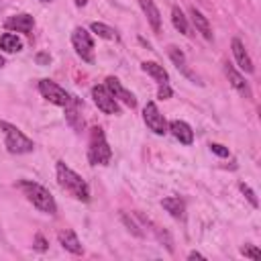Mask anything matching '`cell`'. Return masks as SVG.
<instances>
[{
  "label": "cell",
  "mask_w": 261,
  "mask_h": 261,
  "mask_svg": "<svg viewBox=\"0 0 261 261\" xmlns=\"http://www.w3.org/2000/svg\"><path fill=\"white\" fill-rule=\"evenodd\" d=\"M0 130L4 133V145L10 153L20 155V153H31L33 151V147H35L33 141L29 137H24L22 130H18L14 124H10L6 120H0Z\"/></svg>",
  "instance_id": "obj_4"
},
{
  "label": "cell",
  "mask_w": 261,
  "mask_h": 261,
  "mask_svg": "<svg viewBox=\"0 0 261 261\" xmlns=\"http://www.w3.org/2000/svg\"><path fill=\"white\" fill-rule=\"evenodd\" d=\"M224 71H226V77H228V82H230V86L241 94V96H245V98H251V88H249V84L245 82V77L230 65V63H226L224 65Z\"/></svg>",
  "instance_id": "obj_10"
},
{
  "label": "cell",
  "mask_w": 261,
  "mask_h": 261,
  "mask_svg": "<svg viewBox=\"0 0 261 261\" xmlns=\"http://www.w3.org/2000/svg\"><path fill=\"white\" fill-rule=\"evenodd\" d=\"M161 206H163L171 216H175V218H181V216H184V210H186L184 200H181V198H177V196L163 198V200H161Z\"/></svg>",
  "instance_id": "obj_19"
},
{
  "label": "cell",
  "mask_w": 261,
  "mask_h": 261,
  "mask_svg": "<svg viewBox=\"0 0 261 261\" xmlns=\"http://www.w3.org/2000/svg\"><path fill=\"white\" fill-rule=\"evenodd\" d=\"M167 53H169L171 61L175 63V67H177V69H179V71H181V73H184L186 77H190V80H194V82L198 80V77H196V75L192 73V69L188 67V63H186V55H184V53H181V51H179L177 47L169 45V47H167Z\"/></svg>",
  "instance_id": "obj_16"
},
{
  "label": "cell",
  "mask_w": 261,
  "mask_h": 261,
  "mask_svg": "<svg viewBox=\"0 0 261 261\" xmlns=\"http://www.w3.org/2000/svg\"><path fill=\"white\" fill-rule=\"evenodd\" d=\"M241 192H243V194L247 196V200L251 202V206H255V208L259 206V202H257V198H255V194H253V190H251V188H249L247 184H241Z\"/></svg>",
  "instance_id": "obj_24"
},
{
  "label": "cell",
  "mask_w": 261,
  "mask_h": 261,
  "mask_svg": "<svg viewBox=\"0 0 261 261\" xmlns=\"http://www.w3.org/2000/svg\"><path fill=\"white\" fill-rule=\"evenodd\" d=\"M49 61H51V57H49L47 53H39V55H37V63L45 65V63H49Z\"/></svg>",
  "instance_id": "obj_28"
},
{
  "label": "cell",
  "mask_w": 261,
  "mask_h": 261,
  "mask_svg": "<svg viewBox=\"0 0 261 261\" xmlns=\"http://www.w3.org/2000/svg\"><path fill=\"white\" fill-rule=\"evenodd\" d=\"M57 239H59V243H61V247H63V249L71 251L73 255H82V243L77 241V237H75V232H73L71 228L59 230Z\"/></svg>",
  "instance_id": "obj_14"
},
{
  "label": "cell",
  "mask_w": 261,
  "mask_h": 261,
  "mask_svg": "<svg viewBox=\"0 0 261 261\" xmlns=\"http://www.w3.org/2000/svg\"><path fill=\"white\" fill-rule=\"evenodd\" d=\"M4 27L8 31H18V33H31L33 27H35V20L31 14H16V16H10Z\"/></svg>",
  "instance_id": "obj_11"
},
{
  "label": "cell",
  "mask_w": 261,
  "mask_h": 261,
  "mask_svg": "<svg viewBox=\"0 0 261 261\" xmlns=\"http://www.w3.org/2000/svg\"><path fill=\"white\" fill-rule=\"evenodd\" d=\"M139 2H141L143 12L147 14V20H149L151 29H153L155 33H159V31H161V14H159L155 2H153V0H139Z\"/></svg>",
  "instance_id": "obj_15"
},
{
  "label": "cell",
  "mask_w": 261,
  "mask_h": 261,
  "mask_svg": "<svg viewBox=\"0 0 261 261\" xmlns=\"http://www.w3.org/2000/svg\"><path fill=\"white\" fill-rule=\"evenodd\" d=\"M86 2H88V0H75L77 6H86Z\"/></svg>",
  "instance_id": "obj_30"
},
{
  "label": "cell",
  "mask_w": 261,
  "mask_h": 261,
  "mask_svg": "<svg viewBox=\"0 0 261 261\" xmlns=\"http://www.w3.org/2000/svg\"><path fill=\"white\" fill-rule=\"evenodd\" d=\"M171 22H173V27L181 33V35H190V27H188V20H186V16H184V12L177 8V6H173L171 8Z\"/></svg>",
  "instance_id": "obj_21"
},
{
  "label": "cell",
  "mask_w": 261,
  "mask_h": 261,
  "mask_svg": "<svg viewBox=\"0 0 261 261\" xmlns=\"http://www.w3.org/2000/svg\"><path fill=\"white\" fill-rule=\"evenodd\" d=\"M232 53H234V59H237V65L243 69V71H247V73H253V61H251V57H249V53L245 51V47H243V43L239 41V39H232Z\"/></svg>",
  "instance_id": "obj_13"
},
{
  "label": "cell",
  "mask_w": 261,
  "mask_h": 261,
  "mask_svg": "<svg viewBox=\"0 0 261 261\" xmlns=\"http://www.w3.org/2000/svg\"><path fill=\"white\" fill-rule=\"evenodd\" d=\"M57 181L75 200H82V202H88L90 200V188H88L86 179L82 175H77L73 169H69L63 161L57 163Z\"/></svg>",
  "instance_id": "obj_1"
},
{
  "label": "cell",
  "mask_w": 261,
  "mask_h": 261,
  "mask_svg": "<svg viewBox=\"0 0 261 261\" xmlns=\"http://www.w3.org/2000/svg\"><path fill=\"white\" fill-rule=\"evenodd\" d=\"M190 16H192V22H194V27L202 33V37L204 39H212V31H210V24H208V18L200 12V10H196V6H192L190 8Z\"/></svg>",
  "instance_id": "obj_17"
},
{
  "label": "cell",
  "mask_w": 261,
  "mask_h": 261,
  "mask_svg": "<svg viewBox=\"0 0 261 261\" xmlns=\"http://www.w3.org/2000/svg\"><path fill=\"white\" fill-rule=\"evenodd\" d=\"M71 43H73L75 53H77L84 61H88V63L94 61V43H92V37H90V33H88L86 29L75 27L73 33H71Z\"/></svg>",
  "instance_id": "obj_6"
},
{
  "label": "cell",
  "mask_w": 261,
  "mask_h": 261,
  "mask_svg": "<svg viewBox=\"0 0 261 261\" xmlns=\"http://www.w3.org/2000/svg\"><path fill=\"white\" fill-rule=\"evenodd\" d=\"M143 71H147L153 80H157L159 84H167L169 82V75H167V71L163 69V65H159V63H155V61H145L143 65Z\"/></svg>",
  "instance_id": "obj_18"
},
{
  "label": "cell",
  "mask_w": 261,
  "mask_h": 261,
  "mask_svg": "<svg viewBox=\"0 0 261 261\" xmlns=\"http://www.w3.org/2000/svg\"><path fill=\"white\" fill-rule=\"evenodd\" d=\"M43 2H51V0H43Z\"/></svg>",
  "instance_id": "obj_32"
},
{
  "label": "cell",
  "mask_w": 261,
  "mask_h": 261,
  "mask_svg": "<svg viewBox=\"0 0 261 261\" xmlns=\"http://www.w3.org/2000/svg\"><path fill=\"white\" fill-rule=\"evenodd\" d=\"M35 249H39V251H45V249H47V241H45L41 234L35 237Z\"/></svg>",
  "instance_id": "obj_27"
},
{
  "label": "cell",
  "mask_w": 261,
  "mask_h": 261,
  "mask_svg": "<svg viewBox=\"0 0 261 261\" xmlns=\"http://www.w3.org/2000/svg\"><path fill=\"white\" fill-rule=\"evenodd\" d=\"M190 259H204V255H200V253L192 251V253H190Z\"/></svg>",
  "instance_id": "obj_29"
},
{
  "label": "cell",
  "mask_w": 261,
  "mask_h": 261,
  "mask_svg": "<svg viewBox=\"0 0 261 261\" xmlns=\"http://www.w3.org/2000/svg\"><path fill=\"white\" fill-rule=\"evenodd\" d=\"M0 47L4 51H8V53H14V51H20L22 49V41L16 35H12V33H4L0 37Z\"/></svg>",
  "instance_id": "obj_20"
},
{
  "label": "cell",
  "mask_w": 261,
  "mask_h": 261,
  "mask_svg": "<svg viewBox=\"0 0 261 261\" xmlns=\"http://www.w3.org/2000/svg\"><path fill=\"white\" fill-rule=\"evenodd\" d=\"M106 90L112 94V98L116 100H120V102H124L128 108H135L137 106V100H135V96L128 92V90H124L122 88V84L118 82V77H114V75H108L106 77Z\"/></svg>",
  "instance_id": "obj_9"
},
{
  "label": "cell",
  "mask_w": 261,
  "mask_h": 261,
  "mask_svg": "<svg viewBox=\"0 0 261 261\" xmlns=\"http://www.w3.org/2000/svg\"><path fill=\"white\" fill-rule=\"evenodd\" d=\"M112 157V151L106 143L104 130L100 126H94L90 133V149H88V159L92 165H108Z\"/></svg>",
  "instance_id": "obj_3"
},
{
  "label": "cell",
  "mask_w": 261,
  "mask_h": 261,
  "mask_svg": "<svg viewBox=\"0 0 261 261\" xmlns=\"http://www.w3.org/2000/svg\"><path fill=\"white\" fill-rule=\"evenodd\" d=\"M2 65H4V57L0 55V67H2Z\"/></svg>",
  "instance_id": "obj_31"
},
{
  "label": "cell",
  "mask_w": 261,
  "mask_h": 261,
  "mask_svg": "<svg viewBox=\"0 0 261 261\" xmlns=\"http://www.w3.org/2000/svg\"><path fill=\"white\" fill-rule=\"evenodd\" d=\"M157 96H159L161 100H167V98L171 96V88H169L167 84H161V86H159V92H157Z\"/></svg>",
  "instance_id": "obj_26"
},
{
  "label": "cell",
  "mask_w": 261,
  "mask_h": 261,
  "mask_svg": "<svg viewBox=\"0 0 261 261\" xmlns=\"http://www.w3.org/2000/svg\"><path fill=\"white\" fill-rule=\"evenodd\" d=\"M241 253H243L245 257H249V259H259V257H261V251H259L257 247H253V245H243V247H241Z\"/></svg>",
  "instance_id": "obj_23"
},
{
  "label": "cell",
  "mask_w": 261,
  "mask_h": 261,
  "mask_svg": "<svg viewBox=\"0 0 261 261\" xmlns=\"http://www.w3.org/2000/svg\"><path fill=\"white\" fill-rule=\"evenodd\" d=\"M143 120L145 124L155 133V135H165L167 133V122L163 118V114L159 112V108L155 106V102H147L143 108Z\"/></svg>",
  "instance_id": "obj_7"
},
{
  "label": "cell",
  "mask_w": 261,
  "mask_h": 261,
  "mask_svg": "<svg viewBox=\"0 0 261 261\" xmlns=\"http://www.w3.org/2000/svg\"><path fill=\"white\" fill-rule=\"evenodd\" d=\"M18 188L24 192L27 200H29L37 210H41V212H45V214H55V212H57V204H55L53 196H51L49 190H45L43 186H39V184H35V181H20Z\"/></svg>",
  "instance_id": "obj_2"
},
{
  "label": "cell",
  "mask_w": 261,
  "mask_h": 261,
  "mask_svg": "<svg viewBox=\"0 0 261 261\" xmlns=\"http://www.w3.org/2000/svg\"><path fill=\"white\" fill-rule=\"evenodd\" d=\"M210 151L216 153L218 157H228V149L222 147V145H218V143H212V145H210Z\"/></svg>",
  "instance_id": "obj_25"
},
{
  "label": "cell",
  "mask_w": 261,
  "mask_h": 261,
  "mask_svg": "<svg viewBox=\"0 0 261 261\" xmlns=\"http://www.w3.org/2000/svg\"><path fill=\"white\" fill-rule=\"evenodd\" d=\"M92 98L104 114H118V104L112 98V94L106 90V86H94L92 88Z\"/></svg>",
  "instance_id": "obj_8"
},
{
  "label": "cell",
  "mask_w": 261,
  "mask_h": 261,
  "mask_svg": "<svg viewBox=\"0 0 261 261\" xmlns=\"http://www.w3.org/2000/svg\"><path fill=\"white\" fill-rule=\"evenodd\" d=\"M167 130H171V135H173L179 143H184V145H190V143L194 141V133H192L190 124L184 122V120H171L169 126H167Z\"/></svg>",
  "instance_id": "obj_12"
},
{
  "label": "cell",
  "mask_w": 261,
  "mask_h": 261,
  "mask_svg": "<svg viewBox=\"0 0 261 261\" xmlns=\"http://www.w3.org/2000/svg\"><path fill=\"white\" fill-rule=\"evenodd\" d=\"M39 92L43 94V98H47L49 102H53L57 106H69L75 100V96H69L61 86H57L51 80H41L39 82Z\"/></svg>",
  "instance_id": "obj_5"
},
{
  "label": "cell",
  "mask_w": 261,
  "mask_h": 261,
  "mask_svg": "<svg viewBox=\"0 0 261 261\" xmlns=\"http://www.w3.org/2000/svg\"><path fill=\"white\" fill-rule=\"evenodd\" d=\"M98 37H102V39H108V41H112V39H116V31L114 29H110V27H106V24H102V22H92V27H90Z\"/></svg>",
  "instance_id": "obj_22"
}]
</instances>
